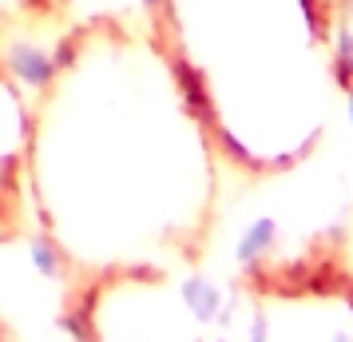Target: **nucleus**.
<instances>
[{
  "label": "nucleus",
  "instance_id": "4",
  "mask_svg": "<svg viewBox=\"0 0 353 342\" xmlns=\"http://www.w3.org/2000/svg\"><path fill=\"white\" fill-rule=\"evenodd\" d=\"M207 307L210 298L199 267L171 275L99 278L80 287L76 342H226L230 323L214 334Z\"/></svg>",
  "mask_w": 353,
  "mask_h": 342
},
{
  "label": "nucleus",
  "instance_id": "3",
  "mask_svg": "<svg viewBox=\"0 0 353 342\" xmlns=\"http://www.w3.org/2000/svg\"><path fill=\"white\" fill-rule=\"evenodd\" d=\"M230 342H353V263L314 251L254 267L234 287Z\"/></svg>",
  "mask_w": 353,
  "mask_h": 342
},
{
  "label": "nucleus",
  "instance_id": "7",
  "mask_svg": "<svg viewBox=\"0 0 353 342\" xmlns=\"http://www.w3.org/2000/svg\"><path fill=\"white\" fill-rule=\"evenodd\" d=\"M17 28H36L32 0H0V32L12 36Z\"/></svg>",
  "mask_w": 353,
  "mask_h": 342
},
{
  "label": "nucleus",
  "instance_id": "5",
  "mask_svg": "<svg viewBox=\"0 0 353 342\" xmlns=\"http://www.w3.org/2000/svg\"><path fill=\"white\" fill-rule=\"evenodd\" d=\"M334 44H337V80H341V96H345V120H353V0H337Z\"/></svg>",
  "mask_w": 353,
  "mask_h": 342
},
{
  "label": "nucleus",
  "instance_id": "2",
  "mask_svg": "<svg viewBox=\"0 0 353 342\" xmlns=\"http://www.w3.org/2000/svg\"><path fill=\"white\" fill-rule=\"evenodd\" d=\"M230 175L302 171L345 120L337 0H143Z\"/></svg>",
  "mask_w": 353,
  "mask_h": 342
},
{
  "label": "nucleus",
  "instance_id": "6",
  "mask_svg": "<svg viewBox=\"0 0 353 342\" xmlns=\"http://www.w3.org/2000/svg\"><path fill=\"white\" fill-rule=\"evenodd\" d=\"M36 8V28H64L72 17H80L76 12V0H32Z\"/></svg>",
  "mask_w": 353,
  "mask_h": 342
},
{
  "label": "nucleus",
  "instance_id": "8",
  "mask_svg": "<svg viewBox=\"0 0 353 342\" xmlns=\"http://www.w3.org/2000/svg\"><path fill=\"white\" fill-rule=\"evenodd\" d=\"M350 239H353V231H350Z\"/></svg>",
  "mask_w": 353,
  "mask_h": 342
},
{
  "label": "nucleus",
  "instance_id": "1",
  "mask_svg": "<svg viewBox=\"0 0 353 342\" xmlns=\"http://www.w3.org/2000/svg\"><path fill=\"white\" fill-rule=\"evenodd\" d=\"M24 207L80 287L194 271L226 203L223 151L143 12H80L28 80Z\"/></svg>",
  "mask_w": 353,
  "mask_h": 342
}]
</instances>
